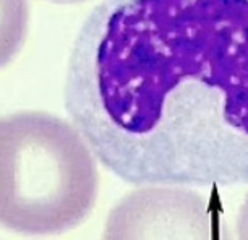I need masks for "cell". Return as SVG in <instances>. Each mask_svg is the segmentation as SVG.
<instances>
[{
  "mask_svg": "<svg viewBox=\"0 0 248 240\" xmlns=\"http://www.w3.org/2000/svg\"><path fill=\"white\" fill-rule=\"evenodd\" d=\"M65 107L127 183H248V0H107L75 46Z\"/></svg>",
  "mask_w": 248,
  "mask_h": 240,
  "instance_id": "obj_1",
  "label": "cell"
},
{
  "mask_svg": "<svg viewBox=\"0 0 248 240\" xmlns=\"http://www.w3.org/2000/svg\"><path fill=\"white\" fill-rule=\"evenodd\" d=\"M79 130L44 112L0 119V224L25 234L63 232L90 216L97 169Z\"/></svg>",
  "mask_w": 248,
  "mask_h": 240,
  "instance_id": "obj_2",
  "label": "cell"
},
{
  "mask_svg": "<svg viewBox=\"0 0 248 240\" xmlns=\"http://www.w3.org/2000/svg\"><path fill=\"white\" fill-rule=\"evenodd\" d=\"M106 239H209L211 211L200 193L182 185H149L110 211Z\"/></svg>",
  "mask_w": 248,
  "mask_h": 240,
  "instance_id": "obj_3",
  "label": "cell"
},
{
  "mask_svg": "<svg viewBox=\"0 0 248 240\" xmlns=\"http://www.w3.org/2000/svg\"><path fill=\"white\" fill-rule=\"evenodd\" d=\"M30 10L26 0H0V68L13 60L25 44Z\"/></svg>",
  "mask_w": 248,
  "mask_h": 240,
  "instance_id": "obj_4",
  "label": "cell"
},
{
  "mask_svg": "<svg viewBox=\"0 0 248 240\" xmlns=\"http://www.w3.org/2000/svg\"><path fill=\"white\" fill-rule=\"evenodd\" d=\"M237 235L238 239L248 240V193L243 200V205L240 211H238V218H237Z\"/></svg>",
  "mask_w": 248,
  "mask_h": 240,
  "instance_id": "obj_5",
  "label": "cell"
},
{
  "mask_svg": "<svg viewBox=\"0 0 248 240\" xmlns=\"http://www.w3.org/2000/svg\"><path fill=\"white\" fill-rule=\"evenodd\" d=\"M55 3H78V2H85V0H50Z\"/></svg>",
  "mask_w": 248,
  "mask_h": 240,
  "instance_id": "obj_6",
  "label": "cell"
}]
</instances>
